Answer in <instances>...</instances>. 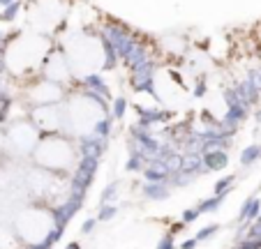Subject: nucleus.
I'll return each instance as SVG.
<instances>
[{
	"label": "nucleus",
	"instance_id": "nucleus-5",
	"mask_svg": "<svg viewBox=\"0 0 261 249\" xmlns=\"http://www.w3.org/2000/svg\"><path fill=\"white\" fill-rule=\"evenodd\" d=\"M84 88L90 90V93H97L99 97L111 99V93H109V86L104 83V78L99 74H86L84 76Z\"/></svg>",
	"mask_w": 261,
	"mask_h": 249
},
{
	"label": "nucleus",
	"instance_id": "nucleus-9",
	"mask_svg": "<svg viewBox=\"0 0 261 249\" xmlns=\"http://www.w3.org/2000/svg\"><path fill=\"white\" fill-rule=\"evenodd\" d=\"M19 12H21V3H19V0H14V3H7L5 10L0 12V21H3V23H12V21L19 16Z\"/></svg>",
	"mask_w": 261,
	"mask_h": 249
},
{
	"label": "nucleus",
	"instance_id": "nucleus-27",
	"mask_svg": "<svg viewBox=\"0 0 261 249\" xmlns=\"http://www.w3.org/2000/svg\"><path fill=\"white\" fill-rule=\"evenodd\" d=\"M185 229V224L182 222H178V224H173V229H171V235H176V233H180V231Z\"/></svg>",
	"mask_w": 261,
	"mask_h": 249
},
{
	"label": "nucleus",
	"instance_id": "nucleus-25",
	"mask_svg": "<svg viewBox=\"0 0 261 249\" xmlns=\"http://www.w3.org/2000/svg\"><path fill=\"white\" fill-rule=\"evenodd\" d=\"M51 247H54V244H51L49 242V240H42V242H33V244H28V247H25V249H51Z\"/></svg>",
	"mask_w": 261,
	"mask_h": 249
},
{
	"label": "nucleus",
	"instance_id": "nucleus-12",
	"mask_svg": "<svg viewBox=\"0 0 261 249\" xmlns=\"http://www.w3.org/2000/svg\"><path fill=\"white\" fill-rule=\"evenodd\" d=\"M93 134H97V136L102 139H109V134H111V120L109 118H99V120L93 122Z\"/></svg>",
	"mask_w": 261,
	"mask_h": 249
},
{
	"label": "nucleus",
	"instance_id": "nucleus-28",
	"mask_svg": "<svg viewBox=\"0 0 261 249\" xmlns=\"http://www.w3.org/2000/svg\"><path fill=\"white\" fill-rule=\"evenodd\" d=\"M65 249H81V244H79V242H69Z\"/></svg>",
	"mask_w": 261,
	"mask_h": 249
},
{
	"label": "nucleus",
	"instance_id": "nucleus-3",
	"mask_svg": "<svg viewBox=\"0 0 261 249\" xmlns=\"http://www.w3.org/2000/svg\"><path fill=\"white\" fill-rule=\"evenodd\" d=\"M76 146H79V155L81 157H102L104 152H107V139L97 136V134H81L79 139H76Z\"/></svg>",
	"mask_w": 261,
	"mask_h": 249
},
{
	"label": "nucleus",
	"instance_id": "nucleus-16",
	"mask_svg": "<svg viewBox=\"0 0 261 249\" xmlns=\"http://www.w3.org/2000/svg\"><path fill=\"white\" fill-rule=\"evenodd\" d=\"M116 196H118V182H111V185L104 187V191H102V196H99V201H102V203H114Z\"/></svg>",
	"mask_w": 261,
	"mask_h": 249
},
{
	"label": "nucleus",
	"instance_id": "nucleus-18",
	"mask_svg": "<svg viewBox=\"0 0 261 249\" xmlns=\"http://www.w3.org/2000/svg\"><path fill=\"white\" fill-rule=\"evenodd\" d=\"M217 231H220V224H208L206 229H201L197 233V242H203V240H211L213 235L217 233Z\"/></svg>",
	"mask_w": 261,
	"mask_h": 249
},
{
	"label": "nucleus",
	"instance_id": "nucleus-14",
	"mask_svg": "<svg viewBox=\"0 0 261 249\" xmlns=\"http://www.w3.org/2000/svg\"><path fill=\"white\" fill-rule=\"evenodd\" d=\"M236 180V176H227V178H220L215 182V196H227L231 191V185Z\"/></svg>",
	"mask_w": 261,
	"mask_h": 249
},
{
	"label": "nucleus",
	"instance_id": "nucleus-20",
	"mask_svg": "<svg viewBox=\"0 0 261 249\" xmlns=\"http://www.w3.org/2000/svg\"><path fill=\"white\" fill-rule=\"evenodd\" d=\"M199 219V210L197 208H188V210L182 212V224H192V222Z\"/></svg>",
	"mask_w": 261,
	"mask_h": 249
},
{
	"label": "nucleus",
	"instance_id": "nucleus-4",
	"mask_svg": "<svg viewBox=\"0 0 261 249\" xmlns=\"http://www.w3.org/2000/svg\"><path fill=\"white\" fill-rule=\"evenodd\" d=\"M201 159H203V169H206V173L224 171V169H227V164H229V155H227V150L201 152Z\"/></svg>",
	"mask_w": 261,
	"mask_h": 249
},
{
	"label": "nucleus",
	"instance_id": "nucleus-24",
	"mask_svg": "<svg viewBox=\"0 0 261 249\" xmlns=\"http://www.w3.org/2000/svg\"><path fill=\"white\" fill-rule=\"evenodd\" d=\"M95 226H97V219H93V217H90V219H86V222H84V226H81V233H86V235L93 233Z\"/></svg>",
	"mask_w": 261,
	"mask_h": 249
},
{
	"label": "nucleus",
	"instance_id": "nucleus-29",
	"mask_svg": "<svg viewBox=\"0 0 261 249\" xmlns=\"http://www.w3.org/2000/svg\"><path fill=\"white\" fill-rule=\"evenodd\" d=\"M256 122H259V125H261V108H259V111H256Z\"/></svg>",
	"mask_w": 261,
	"mask_h": 249
},
{
	"label": "nucleus",
	"instance_id": "nucleus-15",
	"mask_svg": "<svg viewBox=\"0 0 261 249\" xmlns=\"http://www.w3.org/2000/svg\"><path fill=\"white\" fill-rule=\"evenodd\" d=\"M143 166H146V159H143V157H139V155H129L127 164H125V171H129V173H141V171H143Z\"/></svg>",
	"mask_w": 261,
	"mask_h": 249
},
{
	"label": "nucleus",
	"instance_id": "nucleus-22",
	"mask_svg": "<svg viewBox=\"0 0 261 249\" xmlns=\"http://www.w3.org/2000/svg\"><path fill=\"white\" fill-rule=\"evenodd\" d=\"M158 249H176V244H173V235H171V233H169V235H164V238L160 240Z\"/></svg>",
	"mask_w": 261,
	"mask_h": 249
},
{
	"label": "nucleus",
	"instance_id": "nucleus-21",
	"mask_svg": "<svg viewBox=\"0 0 261 249\" xmlns=\"http://www.w3.org/2000/svg\"><path fill=\"white\" fill-rule=\"evenodd\" d=\"M201 122L208 125V127H220V120H215L211 111H201Z\"/></svg>",
	"mask_w": 261,
	"mask_h": 249
},
{
	"label": "nucleus",
	"instance_id": "nucleus-26",
	"mask_svg": "<svg viewBox=\"0 0 261 249\" xmlns=\"http://www.w3.org/2000/svg\"><path fill=\"white\" fill-rule=\"evenodd\" d=\"M197 238H188V240H182V244H180V249H197Z\"/></svg>",
	"mask_w": 261,
	"mask_h": 249
},
{
	"label": "nucleus",
	"instance_id": "nucleus-10",
	"mask_svg": "<svg viewBox=\"0 0 261 249\" xmlns=\"http://www.w3.org/2000/svg\"><path fill=\"white\" fill-rule=\"evenodd\" d=\"M259 157H261V146H247L245 150L241 152V164L243 166H252Z\"/></svg>",
	"mask_w": 261,
	"mask_h": 249
},
{
	"label": "nucleus",
	"instance_id": "nucleus-6",
	"mask_svg": "<svg viewBox=\"0 0 261 249\" xmlns=\"http://www.w3.org/2000/svg\"><path fill=\"white\" fill-rule=\"evenodd\" d=\"M180 155H182L180 171H188V173H192V176H201V173H206L201 155H194V152H180Z\"/></svg>",
	"mask_w": 261,
	"mask_h": 249
},
{
	"label": "nucleus",
	"instance_id": "nucleus-2",
	"mask_svg": "<svg viewBox=\"0 0 261 249\" xmlns=\"http://www.w3.org/2000/svg\"><path fill=\"white\" fill-rule=\"evenodd\" d=\"M84 196H76V194H69V199L65 203H60L58 208L51 210V217H54V226H67L69 219H72L76 212L84 208Z\"/></svg>",
	"mask_w": 261,
	"mask_h": 249
},
{
	"label": "nucleus",
	"instance_id": "nucleus-11",
	"mask_svg": "<svg viewBox=\"0 0 261 249\" xmlns=\"http://www.w3.org/2000/svg\"><path fill=\"white\" fill-rule=\"evenodd\" d=\"M222 201H224V196H215L213 194L211 199H206V201H201V203L197 205V210H199V215H203V212H215L217 208L222 205Z\"/></svg>",
	"mask_w": 261,
	"mask_h": 249
},
{
	"label": "nucleus",
	"instance_id": "nucleus-1",
	"mask_svg": "<svg viewBox=\"0 0 261 249\" xmlns=\"http://www.w3.org/2000/svg\"><path fill=\"white\" fill-rule=\"evenodd\" d=\"M97 166H99L97 157H81L76 169H74V176H72V194L86 199V194H88L90 185H93V180H95Z\"/></svg>",
	"mask_w": 261,
	"mask_h": 249
},
{
	"label": "nucleus",
	"instance_id": "nucleus-8",
	"mask_svg": "<svg viewBox=\"0 0 261 249\" xmlns=\"http://www.w3.org/2000/svg\"><path fill=\"white\" fill-rule=\"evenodd\" d=\"M259 215H261V201L256 199V196H252V199H247L245 203H243L241 212H238V219L250 224V222H254Z\"/></svg>",
	"mask_w": 261,
	"mask_h": 249
},
{
	"label": "nucleus",
	"instance_id": "nucleus-19",
	"mask_svg": "<svg viewBox=\"0 0 261 249\" xmlns=\"http://www.w3.org/2000/svg\"><path fill=\"white\" fill-rule=\"evenodd\" d=\"M125 111H127V99H125V97H116L114 99V118H116V120H120V118L125 116Z\"/></svg>",
	"mask_w": 261,
	"mask_h": 249
},
{
	"label": "nucleus",
	"instance_id": "nucleus-23",
	"mask_svg": "<svg viewBox=\"0 0 261 249\" xmlns=\"http://www.w3.org/2000/svg\"><path fill=\"white\" fill-rule=\"evenodd\" d=\"M206 95V78H199L194 86V97H203Z\"/></svg>",
	"mask_w": 261,
	"mask_h": 249
},
{
	"label": "nucleus",
	"instance_id": "nucleus-7",
	"mask_svg": "<svg viewBox=\"0 0 261 249\" xmlns=\"http://www.w3.org/2000/svg\"><path fill=\"white\" fill-rule=\"evenodd\" d=\"M169 194H171V189L167 182H146V187H143V196L150 201H167Z\"/></svg>",
	"mask_w": 261,
	"mask_h": 249
},
{
	"label": "nucleus",
	"instance_id": "nucleus-13",
	"mask_svg": "<svg viewBox=\"0 0 261 249\" xmlns=\"http://www.w3.org/2000/svg\"><path fill=\"white\" fill-rule=\"evenodd\" d=\"M116 215H118V208H116L114 203H102V208H99V212H97L95 219L97 222H111Z\"/></svg>",
	"mask_w": 261,
	"mask_h": 249
},
{
	"label": "nucleus",
	"instance_id": "nucleus-17",
	"mask_svg": "<svg viewBox=\"0 0 261 249\" xmlns=\"http://www.w3.org/2000/svg\"><path fill=\"white\" fill-rule=\"evenodd\" d=\"M10 106H12V97L3 95V90H0V122L7 120V116H10Z\"/></svg>",
	"mask_w": 261,
	"mask_h": 249
}]
</instances>
